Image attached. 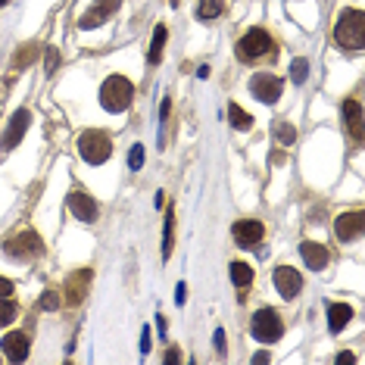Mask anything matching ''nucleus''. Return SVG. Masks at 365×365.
Masks as SVG:
<instances>
[{
  "label": "nucleus",
  "mask_w": 365,
  "mask_h": 365,
  "mask_svg": "<svg viewBox=\"0 0 365 365\" xmlns=\"http://www.w3.org/2000/svg\"><path fill=\"white\" fill-rule=\"evenodd\" d=\"M334 44L340 50H362L365 44V16L356 6L340 10L337 22H334Z\"/></svg>",
  "instance_id": "obj_1"
},
{
  "label": "nucleus",
  "mask_w": 365,
  "mask_h": 365,
  "mask_svg": "<svg viewBox=\"0 0 365 365\" xmlns=\"http://www.w3.org/2000/svg\"><path fill=\"white\" fill-rule=\"evenodd\" d=\"M234 53H237V60H244V62H259V60H272L275 53H278V44L272 41V35H268L266 28H250L247 35L237 41L234 47Z\"/></svg>",
  "instance_id": "obj_2"
},
{
  "label": "nucleus",
  "mask_w": 365,
  "mask_h": 365,
  "mask_svg": "<svg viewBox=\"0 0 365 365\" xmlns=\"http://www.w3.org/2000/svg\"><path fill=\"white\" fill-rule=\"evenodd\" d=\"M134 100V85L125 75H109L100 85V107L107 113H125Z\"/></svg>",
  "instance_id": "obj_3"
},
{
  "label": "nucleus",
  "mask_w": 365,
  "mask_h": 365,
  "mask_svg": "<svg viewBox=\"0 0 365 365\" xmlns=\"http://www.w3.org/2000/svg\"><path fill=\"white\" fill-rule=\"evenodd\" d=\"M78 153H82L85 163L103 165V163L109 160V156H113V141H109L107 131L91 129V131H85L82 138H78Z\"/></svg>",
  "instance_id": "obj_4"
},
{
  "label": "nucleus",
  "mask_w": 365,
  "mask_h": 365,
  "mask_svg": "<svg viewBox=\"0 0 365 365\" xmlns=\"http://www.w3.org/2000/svg\"><path fill=\"white\" fill-rule=\"evenodd\" d=\"M4 253L10 259H19V263H31L44 253V241L35 231H16L4 241Z\"/></svg>",
  "instance_id": "obj_5"
},
{
  "label": "nucleus",
  "mask_w": 365,
  "mask_h": 365,
  "mask_svg": "<svg viewBox=\"0 0 365 365\" xmlns=\"http://www.w3.org/2000/svg\"><path fill=\"white\" fill-rule=\"evenodd\" d=\"M250 334L259 340V344H275L284 334V322L275 309H259L250 322Z\"/></svg>",
  "instance_id": "obj_6"
},
{
  "label": "nucleus",
  "mask_w": 365,
  "mask_h": 365,
  "mask_svg": "<svg viewBox=\"0 0 365 365\" xmlns=\"http://www.w3.org/2000/svg\"><path fill=\"white\" fill-rule=\"evenodd\" d=\"M281 91H284V82L272 72H256L250 78V94L259 103H268V107H272V103L281 100Z\"/></svg>",
  "instance_id": "obj_7"
},
{
  "label": "nucleus",
  "mask_w": 365,
  "mask_h": 365,
  "mask_svg": "<svg viewBox=\"0 0 365 365\" xmlns=\"http://www.w3.org/2000/svg\"><path fill=\"white\" fill-rule=\"evenodd\" d=\"M231 237H234L237 247L256 250L259 244H263V237H266V225L259 219H241V222H234L231 225Z\"/></svg>",
  "instance_id": "obj_8"
},
{
  "label": "nucleus",
  "mask_w": 365,
  "mask_h": 365,
  "mask_svg": "<svg viewBox=\"0 0 365 365\" xmlns=\"http://www.w3.org/2000/svg\"><path fill=\"white\" fill-rule=\"evenodd\" d=\"M69 212L78 219V222H85V225H91V222H97L100 216V209H97V203H94V197L91 194H85V190H69Z\"/></svg>",
  "instance_id": "obj_9"
},
{
  "label": "nucleus",
  "mask_w": 365,
  "mask_h": 365,
  "mask_svg": "<svg viewBox=\"0 0 365 365\" xmlns=\"http://www.w3.org/2000/svg\"><path fill=\"white\" fill-rule=\"evenodd\" d=\"M119 4H122V0H94L91 10H85V13H82V19H78V28L88 31V28L103 26V22H107L109 16L119 10Z\"/></svg>",
  "instance_id": "obj_10"
},
{
  "label": "nucleus",
  "mask_w": 365,
  "mask_h": 365,
  "mask_svg": "<svg viewBox=\"0 0 365 365\" xmlns=\"http://www.w3.org/2000/svg\"><path fill=\"white\" fill-rule=\"evenodd\" d=\"M275 288H278V293H281L284 300H293L300 290H303V275H300L297 268H290V266H278L275 268Z\"/></svg>",
  "instance_id": "obj_11"
},
{
  "label": "nucleus",
  "mask_w": 365,
  "mask_h": 365,
  "mask_svg": "<svg viewBox=\"0 0 365 365\" xmlns=\"http://www.w3.org/2000/svg\"><path fill=\"white\" fill-rule=\"evenodd\" d=\"M362 228H365L362 212H340L334 219V234H337V241H344V244L356 241V237L362 234Z\"/></svg>",
  "instance_id": "obj_12"
},
{
  "label": "nucleus",
  "mask_w": 365,
  "mask_h": 365,
  "mask_svg": "<svg viewBox=\"0 0 365 365\" xmlns=\"http://www.w3.org/2000/svg\"><path fill=\"white\" fill-rule=\"evenodd\" d=\"M28 122H31V113H28V109H16V113L10 116V125H6V131H4V150H13L22 138H26Z\"/></svg>",
  "instance_id": "obj_13"
},
{
  "label": "nucleus",
  "mask_w": 365,
  "mask_h": 365,
  "mask_svg": "<svg viewBox=\"0 0 365 365\" xmlns=\"http://www.w3.org/2000/svg\"><path fill=\"white\" fill-rule=\"evenodd\" d=\"M91 278H94V268H78V272L69 275V281H66V300H69V306H78L85 300Z\"/></svg>",
  "instance_id": "obj_14"
},
{
  "label": "nucleus",
  "mask_w": 365,
  "mask_h": 365,
  "mask_svg": "<svg viewBox=\"0 0 365 365\" xmlns=\"http://www.w3.org/2000/svg\"><path fill=\"white\" fill-rule=\"evenodd\" d=\"M300 256H303V263H306L309 268L322 272V268L328 266L331 253H328V247H325V244H319V241H303V244H300Z\"/></svg>",
  "instance_id": "obj_15"
},
{
  "label": "nucleus",
  "mask_w": 365,
  "mask_h": 365,
  "mask_svg": "<svg viewBox=\"0 0 365 365\" xmlns=\"http://www.w3.org/2000/svg\"><path fill=\"white\" fill-rule=\"evenodd\" d=\"M4 356L10 362H22L28 356V334H22V331H10V334L4 337Z\"/></svg>",
  "instance_id": "obj_16"
},
{
  "label": "nucleus",
  "mask_w": 365,
  "mask_h": 365,
  "mask_svg": "<svg viewBox=\"0 0 365 365\" xmlns=\"http://www.w3.org/2000/svg\"><path fill=\"white\" fill-rule=\"evenodd\" d=\"M350 319H353V306L328 303V331H331V334H340V331L350 325Z\"/></svg>",
  "instance_id": "obj_17"
},
{
  "label": "nucleus",
  "mask_w": 365,
  "mask_h": 365,
  "mask_svg": "<svg viewBox=\"0 0 365 365\" xmlns=\"http://www.w3.org/2000/svg\"><path fill=\"white\" fill-rule=\"evenodd\" d=\"M344 122L353 141H362V107L359 100H344Z\"/></svg>",
  "instance_id": "obj_18"
},
{
  "label": "nucleus",
  "mask_w": 365,
  "mask_h": 365,
  "mask_svg": "<svg viewBox=\"0 0 365 365\" xmlns=\"http://www.w3.org/2000/svg\"><path fill=\"white\" fill-rule=\"evenodd\" d=\"M38 53H41V47H38V44H26L22 50H16V53H13L10 69H13V72H22V69H28L31 62L38 60Z\"/></svg>",
  "instance_id": "obj_19"
},
{
  "label": "nucleus",
  "mask_w": 365,
  "mask_h": 365,
  "mask_svg": "<svg viewBox=\"0 0 365 365\" xmlns=\"http://www.w3.org/2000/svg\"><path fill=\"white\" fill-rule=\"evenodd\" d=\"M165 38H169V28H165V26H156V28H153V44H150V53H147L150 66H156V62L163 60V47H165Z\"/></svg>",
  "instance_id": "obj_20"
},
{
  "label": "nucleus",
  "mask_w": 365,
  "mask_h": 365,
  "mask_svg": "<svg viewBox=\"0 0 365 365\" xmlns=\"http://www.w3.org/2000/svg\"><path fill=\"white\" fill-rule=\"evenodd\" d=\"M228 119H231V125L237 131H250L253 129V116L247 109H241L237 103H228Z\"/></svg>",
  "instance_id": "obj_21"
},
{
  "label": "nucleus",
  "mask_w": 365,
  "mask_h": 365,
  "mask_svg": "<svg viewBox=\"0 0 365 365\" xmlns=\"http://www.w3.org/2000/svg\"><path fill=\"white\" fill-rule=\"evenodd\" d=\"M172 250H175V219H172V209H169L165 225H163V259H169Z\"/></svg>",
  "instance_id": "obj_22"
},
{
  "label": "nucleus",
  "mask_w": 365,
  "mask_h": 365,
  "mask_svg": "<svg viewBox=\"0 0 365 365\" xmlns=\"http://www.w3.org/2000/svg\"><path fill=\"white\" fill-rule=\"evenodd\" d=\"M219 13H222V0H200V4H197V16H200L203 22L219 19Z\"/></svg>",
  "instance_id": "obj_23"
},
{
  "label": "nucleus",
  "mask_w": 365,
  "mask_h": 365,
  "mask_svg": "<svg viewBox=\"0 0 365 365\" xmlns=\"http://www.w3.org/2000/svg\"><path fill=\"white\" fill-rule=\"evenodd\" d=\"M231 281L237 284V288H250L253 268H250L247 263H231Z\"/></svg>",
  "instance_id": "obj_24"
},
{
  "label": "nucleus",
  "mask_w": 365,
  "mask_h": 365,
  "mask_svg": "<svg viewBox=\"0 0 365 365\" xmlns=\"http://www.w3.org/2000/svg\"><path fill=\"white\" fill-rule=\"evenodd\" d=\"M275 138H278V144H281V147H290L293 141H297V129H293L290 122H278Z\"/></svg>",
  "instance_id": "obj_25"
},
{
  "label": "nucleus",
  "mask_w": 365,
  "mask_h": 365,
  "mask_svg": "<svg viewBox=\"0 0 365 365\" xmlns=\"http://www.w3.org/2000/svg\"><path fill=\"white\" fill-rule=\"evenodd\" d=\"M16 303H13V297H0V328H6L13 319H16Z\"/></svg>",
  "instance_id": "obj_26"
},
{
  "label": "nucleus",
  "mask_w": 365,
  "mask_h": 365,
  "mask_svg": "<svg viewBox=\"0 0 365 365\" xmlns=\"http://www.w3.org/2000/svg\"><path fill=\"white\" fill-rule=\"evenodd\" d=\"M306 75H309V62H306V60H293V62H290V78H293V85H303Z\"/></svg>",
  "instance_id": "obj_27"
},
{
  "label": "nucleus",
  "mask_w": 365,
  "mask_h": 365,
  "mask_svg": "<svg viewBox=\"0 0 365 365\" xmlns=\"http://www.w3.org/2000/svg\"><path fill=\"white\" fill-rule=\"evenodd\" d=\"M38 306L47 309V312H57V309L62 306V300H60V293H53V290H44V297L38 300Z\"/></svg>",
  "instance_id": "obj_28"
},
{
  "label": "nucleus",
  "mask_w": 365,
  "mask_h": 365,
  "mask_svg": "<svg viewBox=\"0 0 365 365\" xmlns=\"http://www.w3.org/2000/svg\"><path fill=\"white\" fill-rule=\"evenodd\" d=\"M144 156H147V153H144V144H134V147H131V153H129V169H131V172H138L141 165H144Z\"/></svg>",
  "instance_id": "obj_29"
},
{
  "label": "nucleus",
  "mask_w": 365,
  "mask_h": 365,
  "mask_svg": "<svg viewBox=\"0 0 365 365\" xmlns=\"http://www.w3.org/2000/svg\"><path fill=\"white\" fill-rule=\"evenodd\" d=\"M212 344H216V350H219V356H225V331H216V334H212Z\"/></svg>",
  "instance_id": "obj_30"
},
{
  "label": "nucleus",
  "mask_w": 365,
  "mask_h": 365,
  "mask_svg": "<svg viewBox=\"0 0 365 365\" xmlns=\"http://www.w3.org/2000/svg\"><path fill=\"white\" fill-rule=\"evenodd\" d=\"M57 62H60V57H57V50H53V47H47V72H53V69H57Z\"/></svg>",
  "instance_id": "obj_31"
},
{
  "label": "nucleus",
  "mask_w": 365,
  "mask_h": 365,
  "mask_svg": "<svg viewBox=\"0 0 365 365\" xmlns=\"http://www.w3.org/2000/svg\"><path fill=\"white\" fill-rule=\"evenodd\" d=\"M10 293H13V281L0 275V297H10Z\"/></svg>",
  "instance_id": "obj_32"
},
{
  "label": "nucleus",
  "mask_w": 365,
  "mask_h": 365,
  "mask_svg": "<svg viewBox=\"0 0 365 365\" xmlns=\"http://www.w3.org/2000/svg\"><path fill=\"white\" fill-rule=\"evenodd\" d=\"M150 350V331L144 328V331H141V353H147Z\"/></svg>",
  "instance_id": "obj_33"
},
{
  "label": "nucleus",
  "mask_w": 365,
  "mask_h": 365,
  "mask_svg": "<svg viewBox=\"0 0 365 365\" xmlns=\"http://www.w3.org/2000/svg\"><path fill=\"white\" fill-rule=\"evenodd\" d=\"M185 297H187V288H185V284H178V288H175V303L181 306V303H185Z\"/></svg>",
  "instance_id": "obj_34"
},
{
  "label": "nucleus",
  "mask_w": 365,
  "mask_h": 365,
  "mask_svg": "<svg viewBox=\"0 0 365 365\" xmlns=\"http://www.w3.org/2000/svg\"><path fill=\"white\" fill-rule=\"evenodd\" d=\"M165 362H181V353L172 347V350H165Z\"/></svg>",
  "instance_id": "obj_35"
},
{
  "label": "nucleus",
  "mask_w": 365,
  "mask_h": 365,
  "mask_svg": "<svg viewBox=\"0 0 365 365\" xmlns=\"http://www.w3.org/2000/svg\"><path fill=\"white\" fill-rule=\"evenodd\" d=\"M353 359H356L353 353H340V356H337V362H353Z\"/></svg>",
  "instance_id": "obj_36"
},
{
  "label": "nucleus",
  "mask_w": 365,
  "mask_h": 365,
  "mask_svg": "<svg viewBox=\"0 0 365 365\" xmlns=\"http://www.w3.org/2000/svg\"><path fill=\"white\" fill-rule=\"evenodd\" d=\"M4 4H10V0H0V6H4Z\"/></svg>",
  "instance_id": "obj_37"
},
{
  "label": "nucleus",
  "mask_w": 365,
  "mask_h": 365,
  "mask_svg": "<svg viewBox=\"0 0 365 365\" xmlns=\"http://www.w3.org/2000/svg\"><path fill=\"white\" fill-rule=\"evenodd\" d=\"M175 4H178V0H175Z\"/></svg>",
  "instance_id": "obj_38"
}]
</instances>
